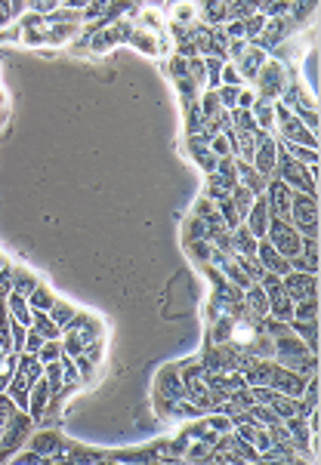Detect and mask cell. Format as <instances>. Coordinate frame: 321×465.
Instances as JSON below:
<instances>
[{"instance_id":"2","label":"cell","mask_w":321,"mask_h":465,"mask_svg":"<svg viewBox=\"0 0 321 465\" xmlns=\"http://www.w3.org/2000/svg\"><path fill=\"white\" fill-rule=\"evenodd\" d=\"M290 222L299 234L318 238V197L306 195V191H294L290 195Z\"/></svg>"},{"instance_id":"38","label":"cell","mask_w":321,"mask_h":465,"mask_svg":"<svg viewBox=\"0 0 321 465\" xmlns=\"http://www.w3.org/2000/svg\"><path fill=\"white\" fill-rule=\"evenodd\" d=\"M219 77H223L226 87H244V81H241L238 68H235V62H229V59L223 62V71H219Z\"/></svg>"},{"instance_id":"35","label":"cell","mask_w":321,"mask_h":465,"mask_svg":"<svg viewBox=\"0 0 321 465\" xmlns=\"http://www.w3.org/2000/svg\"><path fill=\"white\" fill-rule=\"evenodd\" d=\"M62 357V342L59 339H44L38 348V361L40 364H49V361H59Z\"/></svg>"},{"instance_id":"19","label":"cell","mask_w":321,"mask_h":465,"mask_svg":"<svg viewBox=\"0 0 321 465\" xmlns=\"http://www.w3.org/2000/svg\"><path fill=\"white\" fill-rule=\"evenodd\" d=\"M303 87L318 96V49L312 47L309 53L303 56Z\"/></svg>"},{"instance_id":"11","label":"cell","mask_w":321,"mask_h":465,"mask_svg":"<svg viewBox=\"0 0 321 465\" xmlns=\"http://www.w3.org/2000/svg\"><path fill=\"white\" fill-rule=\"evenodd\" d=\"M49 400H53V391H49L44 373L31 382V389H28V413H31V419H44Z\"/></svg>"},{"instance_id":"29","label":"cell","mask_w":321,"mask_h":465,"mask_svg":"<svg viewBox=\"0 0 321 465\" xmlns=\"http://www.w3.org/2000/svg\"><path fill=\"white\" fill-rule=\"evenodd\" d=\"M170 16H173V22L189 25L191 19L198 16V6L191 3V0H173V3H170Z\"/></svg>"},{"instance_id":"26","label":"cell","mask_w":321,"mask_h":465,"mask_svg":"<svg viewBox=\"0 0 321 465\" xmlns=\"http://www.w3.org/2000/svg\"><path fill=\"white\" fill-rule=\"evenodd\" d=\"M253 111V120L260 130H272L275 127V102H263V99H256V102L251 105Z\"/></svg>"},{"instance_id":"7","label":"cell","mask_w":321,"mask_h":465,"mask_svg":"<svg viewBox=\"0 0 321 465\" xmlns=\"http://www.w3.org/2000/svg\"><path fill=\"white\" fill-rule=\"evenodd\" d=\"M281 290L294 302H299L306 296H318V271H288L281 277Z\"/></svg>"},{"instance_id":"27","label":"cell","mask_w":321,"mask_h":465,"mask_svg":"<svg viewBox=\"0 0 321 465\" xmlns=\"http://www.w3.org/2000/svg\"><path fill=\"white\" fill-rule=\"evenodd\" d=\"M49 318H53V324L59 327V330H65V327H71V320H75V305H68V302H62V299H56L53 302V309L47 311Z\"/></svg>"},{"instance_id":"40","label":"cell","mask_w":321,"mask_h":465,"mask_svg":"<svg viewBox=\"0 0 321 465\" xmlns=\"http://www.w3.org/2000/svg\"><path fill=\"white\" fill-rule=\"evenodd\" d=\"M189 77H191L195 83H204V81H207V68H204V59H201V56H191V59H189Z\"/></svg>"},{"instance_id":"8","label":"cell","mask_w":321,"mask_h":465,"mask_svg":"<svg viewBox=\"0 0 321 465\" xmlns=\"http://www.w3.org/2000/svg\"><path fill=\"white\" fill-rule=\"evenodd\" d=\"M130 31H133L130 19H120L115 25H102V28H96V38H90V47L96 53H105V49H111L115 44H127Z\"/></svg>"},{"instance_id":"10","label":"cell","mask_w":321,"mask_h":465,"mask_svg":"<svg viewBox=\"0 0 321 465\" xmlns=\"http://www.w3.org/2000/svg\"><path fill=\"white\" fill-rule=\"evenodd\" d=\"M269 59V53L263 47H256V44H247L244 53L235 59V68H238V74H241V81H253L256 77V71L263 68V62Z\"/></svg>"},{"instance_id":"41","label":"cell","mask_w":321,"mask_h":465,"mask_svg":"<svg viewBox=\"0 0 321 465\" xmlns=\"http://www.w3.org/2000/svg\"><path fill=\"white\" fill-rule=\"evenodd\" d=\"M75 367H77V376H81V382H90L93 379V361L87 354H77L75 357Z\"/></svg>"},{"instance_id":"24","label":"cell","mask_w":321,"mask_h":465,"mask_svg":"<svg viewBox=\"0 0 321 465\" xmlns=\"http://www.w3.org/2000/svg\"><path fill=\"white\" fill-rule=\"evenodd\" d=\"M269 407L275 410V416L278 419H290V416H299V398H290V395H278L275 391V398L269 400Z\"/></svg>"},{"instance_id":"17","label":"cell","mask_w":321,"mask_h":465,"mask_svg":"<svg viewBox=\"0 0 321 465\" xmlns=\"http://www.w3.org/2000/svg\"><path fill=\"white\" fill-rule=\"evenodd\" d=\"M6 311H10L13 320H19V324L31 327L34 311H31V305H28L25 296H19V293H10V296H6Z\"/></svg>"},{"instance_id":"46","label":"cell","mask_w":321,"mask_h":465,"mask_svg":"<svg viewBox=\"0 0 321 465\" xmlns=\"http://www.w3.org/2000/svg\"><path fill=\"white\" fill-rule=\"evenodd\" d=\"M210 213H217V204H213L210 197H201V200H198V204H195V216L207 219V216H210Z\"/></svg>"},{"instance_id":"4","label":"cell","mask_w":321,"mask_h":465,"mask_svg":"<svg viewBox=\"0 0 321 465\" xmlns=\"http://www.w3.org/2000/svg\"><path fill=\"white\" fill-rule=\"evenodd\" d=\"M266 240L272 244L281 256L294 259L299 253V244H303V234L294 228L290 219H269V228H266Z\"/></svg>"},{"instance_id":"37","label":"cell","mask_w":321,"mask_h":465,"mask_svg":"<svg viewBox=\"0 0 321 465\" xmlns=\"http://www.w3.org/2000/svg\"><path fill=\"white\" fill-rule=\"evenodd\" d=\"M210 152L217 154V157H229V154H232V139H229V133L210 136Z\"/></svg>"},{"instance_id":"3","label":"cell","mask_w":321,"mask_h":465,"mask_svg":"<svg viewBox=\"0 0 321 465\" xmlns=\"http://www.w3.org/2000/svg\"><path fill=\"white\" fill-rule=\"evenodd\" d=\"M256 99H263V102H275V99H281V90L284 83H288V65L278 59H266L263 62V68L256 71Z\"/></svg>"},{"instance_id":"16","label":"cell","mask_w":321,"mask_h":465,"mask_svg":"<svg viewBox=\"0 0 321 465\" xmlns=\"http://www.w3.org/2000/svg\"><path fill=\"white\" fill-rule=\"evenodd\" d=\"M256 240H260V238H253V234L247 231L244 222H241V225H235V228H229V244H232V253L235 256H256Z\"/></svg>"},{"instance_id":"32","label":"cell","mask_w":321,"mask_h":465,"mask_svg":"<svg viewBox=\"0 0 321 465\" xmlns=\"http://www.w3.org/2000/svg\"><path fill=\"white\" fill-rule=\"evenodd\" d=\"M247 419L256 422V425H275V422H281L269 404H251L247 407Z\"/></svg>"},{"instance_id":"12","label":"cell","mask_w":321,"mask_h":465,"mask_svg":"<svg viewBox=\"0 0 321 465\" xmlns=\"http://www.w3.org/2000/svg\"><path fill=\"white\" fill-rule=\"evenodd\" d=\"M269 206H266V197H256L253 204H251V210H247V216H244V228L253 234V238H266V228H269Z\"/></svg>"},{"instance_id":"9","label":"cell","mask_w":321,"mask_h":465,"mask_svg":"<svg viewBox=\"0 0 321 465\" xmlns=\"http://www.w3.org/2000/svg\"><path fill=\"white\" fill-rule=\"evenodd\" d=\"M269 385H272V389L278 391V395L299 398V395H303L306 376H299L297 370H290V367H281V364H275V370H272V379H269Z\"/></svg>"},{"instance_id":"18","label":"cell","mask_w":321,"mask_h":465,"mask_svg":"<svg viewBox=\"0 0 321 465\" xmlns=\"http://www.w3.org/2000/svg\"><path fill=\"white\" fill-rule=\"evenodd\" d=\"M288 327L306 342V348L312 354H318V320H290Z\"/></svg>"},{"instance_id":"34","label":"cell","mask_w":321,"mask_h":465,"mask_svg":"<svg viewBox=\"0 0 321 465\" xmlns=\"http://www.w3.org/2000/svg\"><path fill=\"white\" fill-rule=\"evenodd\" d=\"M198 108H201L204 120H207V117H217V114L223 111V105H219V96H217V90H207L204 96L198 99Z\"/></svg>"},{"instance_id":"45","label":"cell","mask_w":321,"mask_h":465,"mask_svg":"<svg viewBox=\"0 0 321 465\" xmlns=\"http://www.w3.org/2000/svg\"><path fill=\"white\" fill-rule=\"evenodd\" d=\"M253 102H256V92L251 87H241L238 90V105H235V108H251Z\"/></svg>"},{"instance_id":"23","label":"cell","mask_w":321,"mask_h":465,"mask_svg":"<svg viewBox=\"0 0 321 465\" xmlns=\"http://www.w3.org/2000/svg\"><path fill=\"white\" fill-rule=\"evenodd\" d=\"M127 44H133V47L139 49V53H146V56H161V53H158V34H155V31H146V28H139V31H130Z\"/></svg>"},{"instance_id":"31","label":"cell","mask_w":321,"mask_h":465,"mask_svg":"<svg viewBox=\"0 0 321 465\" xmlns=\"http://www.w3.org/2000/svg\"><path fill=\"white\" fill-rule=\"evenodd\" d=\"M34 287H38V277L31 275V271L25 268H13V293H19V296H28Z\"/></svg>"},{"instance_id":"22","label":"cell","mask_w":321,"mask_h":465,"mask_svg":"<svg viewBox=\"0 0 321 465\" xmlns=\"http://www.w3.org/2000/svg\"><path fill=\"white\" fill-rule=\"evenodd\" d=\"M198 13H201L204 25H219L226 22V0H198Z\"/></svg>"},{"instance_id":"30","label":"cell","mask_w":321,"mask_h":465,"mask_svg":"<svg viewBox=\"0 0 321 465\" xmlns=\"http://www.w3.org/2000/svg\"><path fill=\"white\" fill-rule=\"evenodd\" d=\"M31 327H34V330H38L40 336H44V339H59V336H62V330L53 324V318H49L47 311H34Z\"/></svg>"},{"instance_id":"28","label":"cell","mask_w":321,"mask_h":465,"mask_svg":"<svg viewBox=\"0 0 321 465\" xmlns=\"http://www.w3.org/2000/svg\"><path fill=\"white\" fill-rule=\"evenodd\" d=\"M25 299H28V305H31V311H49V309H53V302H56L53 293H49L47 287H40V284L28 293Z\"/></svg>"},{"instance_id":"21","label":"cell","mask_w":321,"mask_h":465,"mask_svg":"<svg viewBox=\"0 0 321 465\" xmlns=\"http://www.w3.org/2000/svg\"><path fill=\"white\" fill-rule=\"evenodd\" d=\"M59 447H62V434L59 432H38L31 438V450H38L40 456H47V462Z\"/></svg>"},{"instance_id":"49","label":"cell","mask_w":321,"mask_h":465,"mask_svg":"<svg viewBox=\"0 0 321 465\" xmlns=\"http://www.w3.org/2000/svg\"><path fill=\"white\" fill-rule=\"evenodd\" d=\"M3 266H6V256H3V253H0V268H3Z\"/></svg>"},{"instance_id":"5","label":"cell","mask_w":321,"mask_h":465,"mask_svg":"<svg viewBox=\"0 0 321 465\" xmlns=\"http://www.w3.org/2000/svg\"><path fill=\"white\" fill-rule=\"evenodd\" d=\"M253 167L260 170L266 179L275 176V163H278V139L269 130H256V152H253Z\"/></svg>"},{"instance_id":"47","label":"cell","mask_w":321,"mask_h":465,"mask_svg":"<svg viewBox=\"0 0 321 465\" xmlns=\"http://www.w3.org/2000/svg\"><path fill=\"white\" fill-rule=\"evenodd\" d=\"M170 71H173V77H185V74H189V59L173 56V59H170Z\"/></svg>"},{"instance_id":"48","label":"cell","mask_w":321,"mask_h":465,"mask_svg":"<svg viewBox=\"0 0 321 465\" xmlns=\"http://www.w3.org/2000/svg\"><path fill=\"white\" fill-rule=\"evenodd\" d=\"M62 3H65L68 10H84V6H87L90 0H62Z\"/></svg>"},{"instance_id":"42","label":"cell","mask_w":321,"mask_h":465,"mask_svg":"<svg viewBox=\"0 0 321 465\" xmlns=\"http://www.w3.org/2000/svg\"><path fill=\"white\" fill-rule=\"evenodd\" d=\"M40 342H44V336H40L34 327H28V333H25V345H22V352L28 354H38V348H40Z\"/></svg>"},{"instance_id":"14","label":"cell","mask_w":321,"mask_h":465,"mask_svg":"<svg viewBox=\"0 0 321 465\" xmlns=\"http://www.w3.org/2000/svg\"><path fill=\"white\" fill-rule=\"evenodd\" d=\"M235 173H238V182H241V185H247V188H251L256 197H260L263 191H266V182H269V179L263 176L260 170L253 167V163L238 161V157H235Z\"/></svg>"},{"instance_id":"36","label":"cell","mask_w":321,"mask_h":465,"mask_svg":"<svg viewBox=\"0 0 321 465\" xmlns=\"http://www.w3.org/2000/svg\"><path fill=\"white\" fill-rule=\"evenodd\" d=\"M139 22H146V31H155V34H158L161 25H164V16H161L158 6H146V10L139 13Z\"/></svg>"},{"instance_id":"33","label":"cell","mask_w":321,"mask_h":465,"mask_svg":"<svg viewBox=\"0 0 321 465\" xmlns=\"http://www.w3.org/2000/svg\"><path fill=\"white\" fill-rule=\"evenodd\" d=\"M294 320H318V296H306L294 302Z\"/></svg>"},{"instance_id":"43","label":"cell","mask_w":321,"mask_h":465,"mask_svg":"<svg viewBox=\"0 0 321 465\" xmlns=\"http://www.w3.org/2000/svg\"><path fill=\"white\" fill-rule=\"evenodd\" d=\"M198 238H207V222L201 216H191L189 219V240H198Z\"/></svg>"},{"instance_id":"39","label":"cell","mask_w":321,"mask_h":465,"mask_svg":"<svg viewBox=\"0 0 321 465\" xmlns=\"http://www.w3.org/2000/svg\"><path fill=\"white\" fill-rule=\"evenodd\" d=\"M238 90H241V87H226V83L217 90V96H219V105H223L226 111H232L235 105H238Z\"/></svg>"},{"instance_id":"20","label":"cell","mask_w":321,"mask_h":465,"mask_svg":"<svg viewBox=\"0 0 321 465\" xmlns=\"http://www.w3.org/2000/svg\"><path fill=\"white\" fill-rule=\"evenodd\" d=\"M318 10V0H290L288 3V19L294 25H306Z\"/></svg>"},{"instance_id":"1","label":"cell","mask_w":321,"mask_h":465,"mask_svg":"<svg viewBox=\"0 0 321 465\" xmlns=\"http://www.w3.org/2000/svg\"><path fill=\"white\" fill-rule=\"evenodd\" d=\"M312 163H299L294 161L281 145H278V163H275V176L284 185H290L294 191H306V195H318V179L312 176Z\"/></svg>"},{"instance_id":"15","label":"cell","mask_w":321,"mask_h":465,"mask_svg":"<svg viewBox=\"0 0 321 465\" xmlns=\"http://www.w3.org/2000/svg\"><path fill=\"white\" fill-rule=\"evenodd\" d=\"M266 296H269V314H272L275 320L290 324V320H294V299H290L281 287L272 290V293H266Z\"/></svg>"},{"instance_id":"44","label":"cell","mask_w":321,"mask_h":465,"mask_svg":"<svg viewBox=\"0 0 321 465\" xmlns=\"http://www.w3.org/2000/svg\"><path fill=\"white\" fill-rule=\"evenodd\" d=\"M13 293V268L3 266L0 268V299H6Z\"/></svg>"},{"instance_id":"25","label":"cell","mask_w":321,"mask_h":465,"mask_svg":"<svg viewBox=\"0 0 321 465\" xmlns=\"http://www.w3.org/2000/svg\"><path fill=\"white\" fill-rule=\"evenodd\" d=\"M229 197H232V204H235V210H238V216H241V222H244V216H247V210H251V204L256 200V195L247 185H241V182H235L232 185V191H229Z\"/></svg>"},{"instance_id":"13","label":"cell","mask_w":321,"mask_h":465,"mask_svg":"<svg viewBox=\"0 0 321 465\" xmlns=\"http://www.w3.org/2000/svg\"><path fill=\"white\" fill-rule=\"evenodd\" d=\"M158 391L167 395V404L185 398V385H182V376H180V367H176V364H170V367H164L158 373Z\"/></svg>"},{"instance_id":"6","label":"cell","mask_w":321,"mask_h":465,"mask_svg":"<svg viewBox=\"0 0 321 465\" xmlns=\"http://www.w3.org/2000/svg\"><path fill=\"white\" fill-rule=\"evenodd\" d=\"M290 195H294L290 185H284L278 176L269 179L266 191H263L266 206H269V216H272V219H290Z\"/></svg>"}]
</instances>
